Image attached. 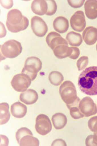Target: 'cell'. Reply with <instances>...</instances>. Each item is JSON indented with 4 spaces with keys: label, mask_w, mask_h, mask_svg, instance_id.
I'll use <instances>...</instances> for the list:
<instances>
[{
    "label": "cell",
    "mask_w": 97,
    "mask_h": 146,
    "mask_svg": "<svg viewBox=\"0 0 97 146\" xmlns=\"http://www.w3.org/2000/svg\"><path fill=\"white\" fill-rule=\"evenodd\" d=\"M27 108L24 104L20 102H16L12 105L11 111L12 115L16 118L24 117L27 113Z\"/></svg>",
    "instance_id": "cell-18"
},
{
    "label": "cell",
    "mask_w": 97,
    "mask_h": 146,
    "mask_svg": "<svg viewBox=\"0 0 97 146\" xmlns=\"http://www.w3.org/2000/svg\"><path fill=\"white\" fill-rule=\"evenodd\" d=\"M84 10L86 17L90 20L97 18V1L87 0L84 3Z\"/></svg>",
    "instance_id": "cell-16"
},
{
    "label": "cell",
    "mask_w": 97,
    "mask_h": 146,
    "mask_svg": "<svg viewBox=\"0 0 97 146\" xmlns=\"http://www.w3.org/2000/svg\"><path fill=\"white\" fill-rule=\"evenodd\" d=\"M38 99V94L36 91L32 89L27 90L21 93L20 100L26 105H32L36 102Z\"/></svg>",
    "instance_id": "cell-12"
},
{
    "label": "cell",
    "mask_w": 97,
    "mask_h": 146,
    "mask_svg": "<svg viewBox=\"0 0 97 146\" xmlns=\"http://www.w3.org/2000/svg\"><path fill=\"white\" fill-rule=\"evenodd\" d=\"M80 102V99L79 98L76 100V101L70 105H67V107L68 109L70 110V115L72 118L75 119H79L80 118L84 117V116L81 113L80 107L79 104Z\"/></svg>",
    "instance_id": "cell-20"
},
{
    "label": "cell",
    "mask_w": 97,
    "mask_h": 146,
    "mask_svg": "<svg viewBox=\"0 0 97 146\" xmlns=\"http://www.w3.org/2000/svg\"><path fill=\"white\" fill-rule=\"evenodd\" d=\"M26 135H33L30 130L26 127H22L18 129L16 133V139L18 143H19L20 139Z\"/></svg>",
    "instance_id": "cell-27"
},
{
    "label": "cell",
    "mask_w": 97,
    "mask_h": 146,
    "mask_svg": "<svg viewBox=\"0 0 97 146\" xmlns=\"http://www.w3.org/2000/svg\"><path fill=\"white\" fill-rule=\"evenodd\" d=\"M11 114L9 112V106L7 103L0 104V124H5L9 121Z\"/></svg>",
    "instance_id": "cell-22"
},
{
    "label": "cell",
    "mask_w": 97,
    "mask_h": 146,
    "mask_svg": "<svg viewBox=\"0 0 97 146\" xmlns=\"http://www.w3.org/2000/svg\"><path fill=\"white\" fill-rule=\"evenodd\" d=\"M29 20L23 16L20 11L12 9L7 13L6 26L11 33H16L26 30L29 26Z\"/></svg>",
    "instance_id": "cell-2"
},
{
    "label": "cell",
    "mask_w": 97,
    "mask_h": 146,
    "mask_svg": "<svg viewBox=\"0 0 97 146\" xmlns=\"http://www.w3.org/2000/svg\"><path fill=\"white\" fill-rule=\"evenodd\" d=\"M89 63V58L87 56H82L78 60L77 62V66L78 68V71H82L88 65Z\"/></svg>",
    "instance_id": "cell-26"
},
{
    "label": "cell",
    "mask_w": 97,
    "mask_h": 146,
    "mask_svg": "<svg viewBox=\"0 0 97 146\" xmlns=\"http://www.w3.org/2000/svg\"><path fill=\"white\" fill-rule=\"evenodd\" d=\"M41 68L42 62L40 59L36 57H30L26 59L21 73L28 75L33 81L35 79L38 72L41 70Z\"/></svg>",
    "instance_id": "cell-5"
},
{
    "label": "cell",
    "mask_w": 97,
    "mask_h": 146,
    "mask_svg": "<svg viewBox=\"0 0 97 146\" xmlns=\"http://www.w3.org/2000/svg\"><path fill=\"white\" fill-rule=\"evenodd\" d=\"M66 40L69 44L71 46H79L82 43V37L81 34L75 33V32H70L66 35Z\"/></svg>",
    "instance_id": "cell-21"
},
{
    "label": "cell",
    "mask_w": 97,
    "mask_h": 146,
    "mask_svg": "<svg viewBox=\"0 0 97 146\" xmlns=\"http://www.w3.org/2000/svg\"><path fill=\"white\" fill-rule=\"evenodd\" d=\"M52 122L55 129L60 130L65 127L67 122V119L65 115L61 113H55L52 117Z\"/></svg>",
    "instance_id": "cell-19"
},
{
    "label": "cell",
    "mask_w": 97,
    "mask_h": 146,
    "mask_svg": "<svg viewBox=\"0 0 97 146\" xmlns=\"http://www.w3.org/2000/svg\"><path fill=\"white\" fill-rule=\"evenodd\" d=\"M0 25H1V34H0V37L3 38L6 35V29L2 22L0 23Z\"/></svg>",
    "instance_id": "cell-35"
},
{
    "label": "cell",
    "mask_w": 97,
    "mask_h": 146,
    "mask_svg": "<svg viewBox=\"0 0 97 146\" xmlns=\"http://www.w3.org/2000/svg\"><path fill=\"white\" fill-rule=\"evenodd\" d=\"M71 26L73 30L81 33L85 29L86 21L84 13L82 11H79L76 12L71 18Z\"/></svg>",
    "instance_id": "cell-10"
},
{
    "label": "cell",
    "mask_w": 97,
    "mask_h": 146,
    "mask_svg": "<svg viewBox=\"0 0 97 146\" xmlns=\"http://www.w3.org/2000/svg\"><path fill=\"white\" fill-rule=\"evenodd\" d=\"M46 39L48 45L52 50L56 46L67 42L66 39L62 37L61 35L57 33H55V32L50 33Z\"/></svg>",
    "instance_id": "cell-15"
},
{
    "label": "cell",
    "mask_w": 97,
    "mask_h": 146,
    "mask_svg": "<svg viewBox=\"0 0 97 146\" xmlns=\"http://www.w3.org/2000/svg\"><path fill=\"white\" fill-rule=\"evenodd\" d=\"M0 137H1V144H0V145L3 146V145H8L9 144V139L7 138V137L6 136L4 135H0Z\"/></svg>",
    "instance_id": "cell-34"
},
{
    "label": "cell",
    "mask_w": 97,
    "mask_h": 146,
    "mask_svg": "<svg viewBox=\"0 0 97 146\" xmlns=\"http://www.w3.org/2000/svg\"><path fill=\"white\" fill-rule=\"evenodd\" d=\"M67 3L73 8H80L85 3L84 0H68Z\"/></svg>",
    "instance_id": "cell-29"
},
{
    "label": "cell",
    "mask_w": 97,
    "mask_h": 146,
    "mask_svg": "<svg viewBox=\"0 0 97 146\" xmlns=\"http://www.w3.org/2000/svg\"><path fill=\"white\" fill-rule=\"evenodd\" d=\"M82 40L88 45H93L97 42V28L89 26L82 33Z\"/></svg>",
    "instance_id": "cell-11"
},
{
    "label": "cell",
    "mask_w": 97,
    "mask_h": 146,
    "mask_svg": "<svg viewBox=\"0 0 97 146\" xmlns=\"http://www.w3.org/2000/svg\"><path fill=\"white\" fill-rule=\"evenodd\" d=\"M94 141L96 145H97V132H94Z\"/></svg>",
    "instance_id": "cell-36"
},
{
    "label": "cell",
    "mask_w": 97,
    "mask_h": 146,
    "mask_svg": "<svg viewBox=\"0 0 97 146\" xmlns=\"http://www.w3.org/2000/svg\"><path fill=\"white\" fill-rule=\"evenodd\" d=\"M1 60L6 58H14L21 53L22 48L20 42L15 40H8L1 45Z\"/></svg>",
    "instance_id": "cell-3"
},
{
    "label": "cell",
    "mask_w": 97,
    "mask_h": 146,
    "mask_svg": "<svg viewBox=\"0 0 97 146\" xmlns=\"http://www.w3.org/2000/svg\"><path fill=\"white\" fill-rule=\"evenodd\" d=\"M52 51L57 58L63 59L69 57L72 52V48L71 47H69V43L67 42L56 46Z\"/></svg>",
    "instance_id": "cell-13"
},
{
    "label": "cell",
    "mask_w": 97,
    "mask_h": 146,
    "mask_svg": "<svg viewBox=\"0 0 97 146\" xmlns=\"http://www.w3.org/2000/svg\"><path fill=\"white\" fill-rule=\"evenodd\" d=\"M79 107L84 117H89L97 113L96 105L92 99L89 97H85L80 100Z\"/></svg>",
    "instance_id": "cell-8"
},
{
    "label": "cell",
    "mask_w": 97,
    "mask_h": 146,
    "mask_svg": "<svg viewBox=\"0 0 97 146\" xmlns=\"http://www.w3.org/2000/svg\"><path fill=\"white\" fill-rule=\"evenodd\" d=\"M32 12L36 15H44L48 11V4L45 0H34L31 4Z\"/></svg>",
    "instance_id": "cell-17"
},
{
    "label": "cell",
    "mask_w": 97,
    "mask_h": 146,
    "mask_svg": "<svg viewBox=\"0 0 97 146\" xmlns=\"http://www.w3.org/2000/svg\"><path fill=\"white\" fill-rule=\"evenodd\" d=\"M78 85L83 93L97 95V66L85 68L78 77Z\"/></svg>",
    "instance_id": "cell-1"
},
{
    "label": "cell",
    "mask_w": 97,
    "mask_h": 146,
    "mask_svg": "<svg viewBox=\"0 0 97 146\" xmlns=\"http://www.w3.org/2000/svg\"><path fill=\"white\" fill-rule=\"evenodd\" d=\"M18 144L21 146H38L40 141L37 138H35L33 135H26L22 137Z\"/></svg>",
    "instance_id": "cell-23"
},
{
    "label": "cell",
    "mask_w": 97,
    "mask_h": 146,
    "mask_svg": "<svg viewBox=\"0 0 97 146\" xmlns=\"http://www.w3.org/2000/svg\"><path fill=\"white\" fill-rule=\"evenodd\" d=\"M35 130L41 135H46L52 130V123L48 116L44 114L39 115L36 118Z\"/></svg>",
    "instance_id": "cell-7"
},
{
    "label": "cell",
    "mask_w": 97,
    "mask_h": 146,
    "mask_svg": "<svg viewBox=\"0 0 97 146\" xmlns=\"http://www.w3.org/2000/svg\"><path fill=\"white\" fill-rule=\"evenodd\" d=\"M48 4V11L46 15L48 16H51L54 15L57 10V3L53 0H48L46 1Z\"/></svg>",
    "instance_id": "cell-25"
},
{
    "label": "cell",
    "mask_w": 97,
    "mask_h": 146,
    "mask_svg": "<svg viewBox=\"0 0 97 146\" xmlns=\"http://www.w3.org/2000/svg\"><path fill=\"white\" fill-rule=\"evenodd\" d=\"M96 51H97V44H96Z\"/></svg>",
    "instance_id": "cell-37"
},
{
    "label": "cell",
    "mask_w": 97,
    "mask_h": 146,
    "mask_svg": "<svg viewBox=\"0 0 97 146\" xmlns=\"http://www.w3.org/2000/svg\"><path fill=\"white\" fill-rule=\"evenodd\" d=\"M71 48H72V52L70 56H69V57H70L71 59L75 60V59L78 58V57L80 56V49L78 48L74 47V46H71Z\"/></svg>",
    "instance_id": "cell-30"
},
{
    "label": "cell",
    "mask_w": 97,
    "mask_h": 146,
    "mask_svg": "<svg viewBox=\"0 0 97 146\" xmlns=\"http://www.w3.org/2000/svg\"><path fill=\"white\" fill-rule=\"evenodd\" d=\"M54 29L59 34L65 33L69 27V21L65 17L60 16L57 17L53 22Z\"/></svg>",
    "instance_id": "cell-14"
},
{
    "label": "cell",
    "mask_w": 97,
    "mask_h": 146,
    "mask_svg": "<svg viewBox=\"0 0 97 146\" xmlns=\"http://www.w3.org/2000/svg\"><path fill=\"white\" fill-rule=\"evenodd\" d=\"M30 77L24 73H21L13 76L11 81L12 88L18 92H24L31 85Z\"/></svg>",
    "instance_id": "cell-6"
},
{
    "label": "cell",
    "mask_w": 97,
    "mask_h": 146,
    "mask_svg": "<svg viewBox=\"0 0 97 146\" xmlns=\"http://www.w3.org/2000/svg\"><path fill=\"white\" fill-rule=\"evenodd\" d=\"M49 80L51 84L55 86H59L63 83L64 77L61 72L54 71L49 74Z\"/></svg>",
    "instance_id": "cell-24"
},
{
    "label": "cell",
    "mask_w": 97,
    "mask_h": 146,
    "mask_svg": "<svg viewBox=\"0 0 97 146\" xmlns=\"http://www.w3.org/2000/svg\"><path fill=\"white\" fill-rule=\"evenodd\" d=\"M53 145H61V146H66L67 144L65 141L61 139H58L55 140L52 144V146Z\"/></svg>",
    "instance_id": "cell-33"
},
{
    "label": "cell",
    "mask_w": 97,
    "mask_h": 146,
    "mask_svg": "<svg viewBox=\"0 0 97 146\" xmlns=\"http://www.w3.org/2000/svg\"><path fill=\"white\" fill-rule=\"evenodd\" d=\"M59 91L61 99L66 106L74 103L78 98L75 86L71 81L64 82L60 86Z\"/></svg>",
    "instance_id": "cell-4"
},
{
    "label": "cell",
    "mask_w": 97,
    "mask_h": 146,
    "mask_svg": "<svg viewBox=\"0 0 97 146\" xmlns=\"http://www.w3.org/2000/svg\"><path fill=\"white\" fill-rule=\"evenodd\" d=\"M1 5L5 9H11L13 4V1L12 0H1L0 1Z\"/></svg>",
    "instance_id": "cell-31"
},
{
    "label": "cell",
    "mask_w": 97,
    "mask_h": 146,
    "mask_svg": "<svg viewBox=\"0 0 97 146\" xmlns=\"http://www.w3.org/2000/svg\"><path fill=\"white\" fill-rule=\"evenodd\" d=\"M86 145L87 146L96 145V144H95L94 141V135H91L87 137V138L86 139Z\"/></svg>",
    "instance_id": "cell-32"
},
{
    "label": "cell",
    "mask_w": 97,
    "mask_h": 146,
    "mask_svg": "<svg viewBox=\"0 0 97 146\" xmlns=\"http://www.w3.org/2000/svg\"><path fill=\"white\" fill-rule=\"evenodd\" d=\"M31 28L35 35L43 37L48 33V27L42 18L35 16L31 19Z\"/></svg>",
    "instance_id": "cell-9"
},
{
    "label": "cell",
    "mask_w": 97,
    "mask_h": 146,
    "mask_svg": "<svg viewBox=\"0 0 97 146\" xmlns=\"http://www.w3.org/2000/svg\"><path fill=\"white\" fill-rule=\"evenodd\" d=\"M88 127L89 129L94 132H97V116L91 117L88 121Z\"/></svg>",
    "instance_id": "cell-28"
}]
</instances>
